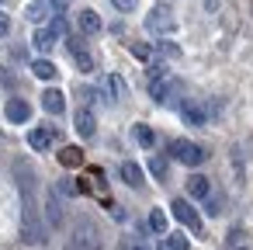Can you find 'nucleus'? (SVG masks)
Listing matches in <instances>:
<instances>
[{"mask_svg":"<svg viewBox=\"0 0 253 250\" xmlns=\"http://www.w3.org/2000/svg\"><path fill=\"white\" fill-rule=\"evenodd\" d=\"M4 115H7L14 125H25V122L32 118V104H28V101H21V98H11V101H7V108H4Z\"/></svg>","mask_w":253,"mask_h":250,"instance_id":"6e6552de","label":"nucleus"},{"mask_svg":"<svg viewBox=\"0 0 253 250\" xmlns=\"http://www.w3.org/2000/svg\"><path fill=\"white\" fill-rule=\"evenodd\" d=\"M149 170H153V174H156V177L163 181V177H167V160H160V156H153V163H149Z\"/></svg>","mask_w":253,"mask_h":250,"instance_id":"bb28decb","label":"nucleus"},{"mask_svg":"<svg viewBox=\"0 0 253 250\" xmlns=\"http://www.w3.org/2000/svg\"><path fill=\"white\" fill-rule=\"evenodd\" d=\"M118 11H135V0H111Z\"/></svg>","mask_w":253,"mask_h":250,"instance_id":"f704fd0d","label":"nucleus"},{"mask_svg":"<svg viewBox=\"0 0 253 250\" xmlns=\"http://www.w3.org/2000/svg\"><path fill=\"white\" fill-rule=\"evenodd\" d=\"M163 247H167V250H187L191 243H187L184 233H163Z\"/></svg>","mask_w":253,"mask_h":250,"instance_id":"6ab92c4d","label":"nucleus"},{"mask_svg":"<svg viewBox=\"0 0 253 250\" xmlns=\"http://www.w3.org/2000/svg\"><path fill=\"white\" fill-rule=\"evenodd\" d=\"M205 212H208V215H218V212H222V201L208 195V201H205Z\"/></svg>","mask_w":253,"mask_h":250,"instance_id":"7c9ffc66","label":"nucleus"},{"mask_svg":"<svg viewBox=\"0 0 253 250\" xmlns=\"http://www.w3.org/2000/svg\"><path fill=\"white\" fill-rule=\"evenodd\" d=\"M160 250H167V247H163V243H160Z\"/></svg>","mask_w":253,"mask_h":250,"instance_id":"e433bc0d","label":"nucleus"},{"mask_svg":"<svg viewBox=\"0 0 253 250\" xmlns=\"http://www.w3.org/2000/svg\"><path fill=\"white\" fill-rule=\"evenodd\" d=\"M170 156L180 160V163H187V167H201V163L208 160V153H205L201 146H194L191 139H173V143H170Z\"/></svg>","mask_w":253,"mask_h":250,"instance_id":"f03ea898","label":"nucleus"},{"mask_svg":"<svg viewBox=\"0 0 253 250\" xmlns=\"http://www.w3.org/2000/svg\"><path fill=\"white\" fill-rule=\"evenodd\" d=\"M45 7H49V4H45V0H32V7H28V18H32V21L39 25V21L45 18Z\"/></svg>","mask_w":253,"mask_h":250,"instance_id":"5701e85b","label":"nucleus"},{"mask_svg":"<svg viewBox=\"0 0 253 250\" xmlns=\"http://www.w3.org/2000/svg\"><path fill=\"white\" fill-rule=\"evenodd\" d=\"M118 174H122V181H125L128 188H142V184H146V181H142V167L132 163V160H125V163L118 167Z\"/></svg>","mask_w":253,"mask_h":250,"instance_id":"ddd939ff","label":"nucleus"},{"mask_svg":"<svg viewBox=\"0 0 253 250\" xmlns=\"http://www.w3.org/2000/svg\"><path fill=\"white\" fill-rule=\"evenodd\" d=\"M180 115H184V122H187V125H205V122H208L205 108H201V104H191V101L180 108Z\"/></svg>","mask_w":253,"mask_h":250,"instance_id":"2eb2a0df","label":"nucleus"},{"mask_svg":"<svg viewBox=\"0 0 253 250\" xmlns=\"http://www.w3.org/2000/svg\"><path fill=\"white\" fill-rule=\"evenodd\" d=\"M32 73H35L39 80H52V77H56V66H52L49 59H35V63H32Z\"/></svg>","mask_w":253,"mask_h":250,"instance_id":"f3484780","label":"nucleus"},{"mask_svg":"<svg viewBox=\"0 0 253 250\" xmlns=\"http://www.w3.org/2000/svg\"><path fill=\"white\" fill-rule=\"evenodd\" d=\"M149 94H153V101L167 104V101H173V94H180V80H173V77L153 80V84H149Z\"/></svg>","mask_w":253,"mask_h":250,"instance_id":"0eeeda50","label":"nucleus"},{"mask_svg":"<svg viewBox=\"0 0 253 250\" xmlns=\"http://www.w3.org/2000/svg\"><path fill=\"white\" fill-rule=\"evenodd\" d=\"M80 101H84V108H90V104L97 101V91H94V87H84V91H80Z\"/></svg>","mask_w":253,"mask_h":250,"instance_id":"cd10ccee","label":"nucleus"},{"mask_svg":"<svg viewBox=\"0 0 253 250\" xmlns=\"http://www.w3.org/2000/svg\"><path fill=\"white\" fill-rule=\"evenodd\" d=\"M42 108H45L49 115H63V111H66V94L56 91V87H49V91L42 94Z\"/></svg>","mask_w":253,"mask_h":250,"instance_id":"9b49d317","label":"nucleus"},{"mask_svg":"<svg viewBox=\"0 0 253 250\" xmlns=\"http://www.w3.org/2000/svg\"><path fill=\"white\" fill-rule=\"evenodd\" d=\"M108 91L115 94L111 101H122V98H125V84H122V77H115V73H111V77H108V84H104V94H108Z\"/></svg>","mask_w":253,"mask_h":250,"instance_id":"4be33fe9","label":"nucleus"},{"mask_svg":"<svg viewBox=\"0 0 253 250\" xmlns=\"http://www.w3.org/2000/svg\"><path fill=\"white\" fill-rule=\"evenodd\" d=\"M42 222L52 226V229L63 226V195H59L56 188L45 191V198H42Z\"/></svg>","mask_w":253,"mask_h":250,"instance_id":"20e7f679","label":"nucleus"},{"mask_svg":"<svg viewBox=\"0 0 253 250\" xmlns=\"http://www.w3.org/2000/svg\"><path fill=\"white\" fill-rule=\"evenodd\" d=\"M56 191H59L63 198H70V195H77V188H73L70 181H59V184H56Z\"/></svg>","mask_w":253,"mask_h":250,"instance_id":"2f4dec72","label":"nucleus"},{"mask_svg":"<svg viewBox=\"0 0 253 250\" xmlns=\"http://www.w3.org/2000/svg\"><path fill=\"white\" fill-rule=\"evenodd\" d=\"M132 136H135V143H139L142 150H153V143H156V136H153V129H149V125H135V132H132Z\"/></svg>","mask_w":253,"mask_h":250,"instance_id":"a211bd4d","label":"nucleus"},{"mask_svg":"<svg viewBox=\"0 0 253 250\" xmlns=\"http://www.w3.org/2000/svg\"><path fill=\"white\" fill-rule=\"evenodd\" d=\"M146 28H149L153 35H170V32L177 28V18H173V11H170L167 4H156V7L149 11V18H146Z\"/></svg>","mask_w":253,"mask_h":250,"instance_id":"7ed1b4c3","label":"nucleus"},{"mask_svg":"<svg viewBox=\"0 0 253 250\" xmlns=\"http://www.w3.org/2000/svg\"><path fill=\"white\" fill-rule=\"evenodd\" d=\"M56 39H59V35H56L52 28H39L32 42H35V49H42V52H45V49H52V42H56Z\"/></svg>","mask_w":253,"mask_h":250,"instance_id":"dca6fc26","label":"nucleus"},{"mask_svg":"<svg viewBox=\"0 0 253 250\" xmlns=\"http://www.w3.org/2000/svg\"><path fill=\"white\" fill-rule=\"evenodd\" d=\"M66 250H70V247H66Z\"/></svg>","mask_w":253,"mask_h":250,"instance_id":"58836bf2","label":"nucleus"},{"mask_svg":"<svg viewBox=\"0 0 253 250\" xmlns=\"http://www.w3.org/2000/svg\"><path fill=\"white\" fill-rule=\"evenodd\" d=\"M128 52H132L135 59H149V46H142V42H132V46H128Z\"/></svg>","mask_w":253,"mask_h":250,"instance_id":"a878e982","label":"nucleus"},{"mask_svg":"<svg viewBox=\"0 0 253 250\" xmlns=\"http://www.w3.org/2000/svg\"><path fill=\"white\" fill-rule=\"evenodd\" d=\"M52 139H56V129H45V125L28 132V146H32L35 153H45V150L52 146Z\"/></svg>","mask_w":253,"mask_h":250,"instance_id":"9d476101","label":"nucleus"},{"mask_svg":"<svg viewBox=\"0 0 253 250\" xmlns=\"http://www.w3.org/2000/svg\"><path fill=\"white\" fill-rule=\"evenodd\" d=\"M45 4L52 7V14H66V11L73 7V0H45Z\"/></svg>","mask_w":253,"mask_h":250,"instance_id":"393cba45","label":"nucleus"},{"mask_svg":"<svg viewBox=\"0 0 253 250\" xmlns=\"http://www.w3.org/2000/svg\"><path fill=\"white\" fill-rule=\"evenodd\" d=\"M0 4H4V0H0Z\"/></svg>","mask_w":253,"mask_h":250,"instance_id":"4c0bfd02","label":"nucleus"},{"mask_svg":"<svg viewBox=\"0 0 253 250\" xmlns=\"http://www.w3.org/2000/svg\"><path fill=\"white\" fill-rule=\"evenodd\" d=\"M63 163H70V167H73V163H80V150H73V146H70V150H63Z\"/></svg>","mask_w":253,"mask_h":250,"instance_id":"c756f323","label":"nucleus"},{"mask_svg":"<svg viewBox=\"0 0 253 250\" xmlns=\"http://www.w3.org/2000/svg\"><path fill=\"white\" fill-rule=\"evenodd\" d=\"M77 25H80V32H84V35H97V32H101V14L87 7V11H80V14H77Z\"/></svg>","mask_w":253,"mask_h":250,"instance_id":"f8f14e48","label":"nucleus"},{"mask_svg":"<svg viewBox=\"0 0 253 250\" xmlns=\"http://www.w3.org/2000/svg\"><path fill=\"white\" fill-rule=\"evenodd\" d=\"M73 59H77V66H80V73H94V56H90L87 49H77Z\"/></svg>","mask_w":253,"mask_h":250,"instance_id":"412c9836","label":"nucleus"},{"mask_svg":"<svg viewBox=\"0 0 253 250\" xmlns=\"http://www.w3.org/2000/svg\"><path fill=\"white\" fill-rule=\"evenodd\" d=\"M11 170H14V181H18V191H21V195H35V191H39V177H35V170H32L25 160H14Z\"/></svg>","mask_w":253,"mask_h":250,"instance_id":"39448f33","label":"nucleus"},{"mask_svg":"<svg viewBox=\"0 0 253 250\" xmlns=\"http://www.w3.org/2000/svg\"><path fill=\"white\" fill-rule=\"evenodd\" d=\"M187 195H191V198H208V195H211V181H208L205 174H191V177H187Z\"/></svg>","mask_w":253,"mask_h":250,"instance_id":"4468645a","label":"nucleus"},{"mask_svg":"<svg viewBox=\"0 0 253 250\" xmlns=\"http://www.w3.org/2000/svg\"><path fill=\"white\" fill-rule=\"evenodd\" d=\"M101 247H104V240H101V226H97L90 215H77L70 250H101Z\"/></svg>","mask_w":253,"mask_h":250,"instance_id":"f257e3e1","label":"nucleus"},{"mask_svg":"<svg viewBox=\"0 0 253 250\" xmlns=\"http://www.w3.org/2000/svg\"><path fill=\"white\" fill-rule=\"evenodd\" d=\"M73 122H77V136H80V139H90V136L97 132V118H94L90 108H77V118H73Z\"/></svg>","mask_w":253,"mask_h":250,"instance_id":"1a4fd4ad","label":"nucleus"},{"mask_svg":"<svg viewBox=\"0 0 253 250\" xmlns=\"http://www.w3.org/2000/svg\"><path fill=\"white\" fill-rule=\"evenodd\" d=\"M49 28H52V32H56V35H66V18H63V14H56V18H52V25H49Z\"/></svg>","mask_w":253,"mask_h":250,"instance_id":"c85d7f7f","label":"nucleus"},{"mask_svg":"<svg viewBox=\"0 0 253 250\" xmlns=\"http://www.w3.org/2000/svg\"><path fill=\"white\" fill-rule=\"evenodd\" d=\"M156 52H160V56H170V59H177V56H180V49H177L173 42H156Z\"/></svg>","mask_w":253,"mask_h":250,"instance_id":"b1692460","label":"nucleus"},{"mask_svg":"<svg viewBox=\"0 0 253 250\" xmlns=\"http://www.w3.org/2000/svg\"><path fill=\"white\" fill-rule=\"evenodd\" d=\"M170 208H173V215H177L184 226H191V233H198V236H201V215L191 208V201H187V198H173V205H170Z\"/></svg>","mask_w":253,"mask_h":250,"instance_id":"423d86ee","label":"nucleus"},{"mask_svg":"<svg viewBox=\"0 0 253 250\" xmlns=\"http://www.w3.org/2000/svg\"><path fill=\"white\" fill-rule=\"evenodd\" d=\"M7 32H11V18L0 11V35H7Z\"/></svg>","mask_w":253,"mask_h":250,"instance_id":"c9c22d12","label":"nucleus"},{"mask_svg":"<svg viewBox=\"0 0 253 250\" xmlns=\"http://www.w3.org/2000/svg\"><path fill=\"white\" fill-rule=\"evenodd\" d=\"M149 229H153L156 236L167 233V215H163V208H153V212H149Z\"/></svg>","mask_w":253,"mask_h":250,"instance_id":"aec40b11","label":"nucleus"},{"mask_svg":"<svg viewBox=\"0 0 253 250\" xmlns=\"http://www.w3.org/2000/svg\"><path fill=\"white\" fill-rule=\"evenodd\" d=\"M122 250H149V243H146V240H135V243H128V240H125V243H122Z\"/></svg>","mask_w":253,"mask_h":250,"instance_id":"72a5a7b5","label":"nucleus"},{"mask_svg":"<svg viewBox=\"0 0 253 250\" xmlns=\"http://www.w3.org/2000/svg\"><path fill=\"white\" fill-rule=\"evenodd\" d=\"M66 46H70V52L84 49V35H70V39H66Z\"/></svg>","mask_w":253,"mask_h":250,"instance_id":"473e14b6","label":"nucleus"}]
</instances>
